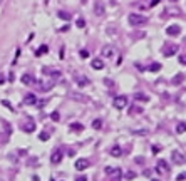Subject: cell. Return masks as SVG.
<instances>
[{
  "label": "cell",
  "mask_w": 186,
  "mask_h": 181,
  "mask_svg": "<svg viewBox=\"0 0 186 181\" xmlns=\"http://www.w3.org/2000/svg\"><path fill=\"white\" fill-rule=\"evenodd\" d=\"M148 69H149V72H158V71L161 69V64H159V62H153Z\"/></svg>",
  "instance_id": "22"
},
{
  "label": "cell",
  "mask_w": 186,
  "mask_h": 181,
  "mask_svg": "<svg viewBox=\"0 0 186 181\" xmlns=\"http://www.w3.org/2000/svg\"><path fill=\"white\" fill-rule=\"evenodd\" d=\"M80 57H82V59H87V57H89V52H87L86 49H82V50H80Z\"/></svg>",
  "instance_id": "30"
},
{
  "label": "cell",
  "mask_w": 186,
  "mask_h": 181,
  "mask_svg": "<svg viewBox=\"0 0 186 181\" xmlns=\"http://www.w3.org/2000/svg\"><path fill=\"white\" fill-rule=\"evenodd\" d=\"M24 102H25L27 106H35V102H37V97H35L34 94H27L25 97H24Z\"/></svg>",
  "instance_id": "15"
},
{
  "label": "cell",
  "mask_w": 186,
  "mask_h": 181,
  "mask_svg": "<svg viewBox=\"0 0 186 181\" xmlns=\"http://www.w3.org/2000/svg\"><path fill=\"white\" fill-rule=\"evenodd\" d=\"M159 3V0H151V3H149V7H154V5H158Z\"/></svg>",
  "instance_id": "37"
},
{
  "label": "cell",
  "mask_w": 186,
  "mask_h": 181,
  "mask_svg": "<svg viewBox=\"0 0 186 181\" xmlns=\"http://www.w3.org/2000/svg\"><path fill=\"white\" fill-rule=\"evenodd\" d=\"M22 82H24L25 86H30V84H34V77L30 74H24V75H22Z\"/></svg>",
  "instance_id": "19"
},
{
  "label": "cell",
  "mask_w": 186,
  "mask_h": 181,
  "mask_svg": "<svg viewBox=\"0 0 186 181\" xmlns=\"http://www.w3.org/2000/svg\"><path fill=\"white\" fill-rule=\"evenodd\" d=\"M176 133L178 134L186 133V121H180V122L176 124Z\"/></svg>",
  "instance_id": "17"
},
{
  "label": "cell",
  "mask_w": 186,
  "mask_h": 181,
  "mask_svg": "<svg viewBox=\"0 0 186 181\" xmlns=\"http://www.w3.org/2000/svg\"><path fill=\"white\" fill-rule=\"evenodd\" d=\"M76 25L79 27V29H84V27H86V20H84V19H77Z\"/></svg>",
  "instance_id": "27"
},
{
  "label": "cell",
  "mask_w": 186,
  "mask_h": 181,
  "mask_svg": "<svg viewBox=\"0 0 186 181\" xmlns=\"http://www.w3.org/2000/svg\"><path fill=\"white\" fill-rule=\"evenodd\" d=\"M134 176H136V174H134V173H133V171H129V173H127V174H126V178H127V180H133Z\"/></svg>",
  "instance_id": "36"
},
{
  "label": "cell",
  "mask_w": 186,
  "mask_h": 181,
  "mask_svg": "<svg viewBox=\"0 0 186 181\" xmlns=\"http://www.w3.org/2000/svg\"><path fill=\"white\" fill-rule=\"evenodd\" d=\"M42 74H44V75H50V77H54V79L60 77V71H55V69H52V67H44V69H42Z\"/></svg>",
  "instance_id": "6"
},
{
  "label": "cell",
  "mask_w": 186,
  "mask_h": 181,
  "mask_svg": "<svg viewBox=\"0 0 186 181\" xmlns=\"http://www.w3.org/2000/svg\"><path fill=\"white\" fill-rule=\"evenodd\" d=\"M5 82V79H3V75H0V84H3Z\"/></svg>",
  "instance_id": "40"
},
{
  "label": "cell",
  "mask_w": 186,
  "mask_h": 181,
  "mask_svg": "<svg viewBox=\"0 0 186 181\" xmlns=\"http://www.w3.org/2000/svg\"><path fill=\"white\" fill-rule=\"evenodd\" d=\"M102 55H104V57H113L114 55V47L113 45H104L102 47Z\"/></svg>",
  "instance_id": "16"
},
{
  "label": "cell",
  "mask_w": 186,
  "mask_h": 181,
  "mask_svg": "<svg viewBox=\"0 0 186 181\" xmlns=\"http://www.w3.org/2000/svg\"><path fill=\"white\" fill-rule=\"evenodd\" d=\"M183 80H185V74H176V75L173 77V80H171V82H173L174 86H180Z\"/></svg>",
  "instance_id": "18"
},
{
  "label": "cell",
  "mask_w": 186,
  "mask_h": 181,
  "mask_svg": "<svg viewBox=\"0 0 186 181\" xmlns=\"http://www.w3.org/2000/svg\"><path fill=\"white\" fill-rule=\"evenodd\" d=\"M47 50H49V47H47V45H40L39 49H37L35 55H37V57H39V55H44V54H47Z\"/></svg>",
  "instance_id": "24"
},
{
  "label": "cell",
  "mask_w": 186,
  "mask_h": 181,
  "mask_svg": "<svg viewBox=\"0 0 186 181\" xmlns=\"http://www.w3.org/2000/svg\"><path fill=\"white\" fill-rule=\"evenodd\" d=\"M109 154L114 156V158H119V156H122V147L121 146H113L111 149H109Z\"/></svg>",
  "instance_id": "13"
},
{
  "label": "cell",
  "mask_w": 186,
  "mask_h": 181,
  "mask_svg": "<svg viewBox=\"0 0 186 181\" xmlns=\"http://www.w3.org/2000/svg\"><path fill=\"white\" fill-rule=\"evenodd\" d=\"M76 181H87V178L82 174V176H76Z\"/></svg>",
  "instance_id": "35"
},
{
  "label": "cell",
  "mask_w": 186,
  "mask_h": 181,
  "mask_svg": "<svg viewBox=\"0 0 186 181\" xmlns=\"http://www.w3.org/2000/svg\"><path fill=\"white\" fill-rule=\"evenodd\" d=\"M131 113H138V114H139V113H143V107H134V109H131Z\"/></svg>",
  "instance_id": "33"
},
{
  "label": "cell",
  "mask_w": 186,
  "mask_h": 181,
  "mask_svg": "<svg viewBox=\"0 0 186 181\" xmlns=\"http://www.w3.org/2000/svg\"><path fill=\"white\" fill-rule=\"evenodd\" d=\"M69 129H71V131H82V129H84V126H82V124H79V122H72V124L69 126Z\"/></svg>",
  "instance_id": "23"
},
{
  "label": "cell",
  "mask_w": 186,
  "mask_h": 181,
  "mask_svg": "<svg viewBox=\"0 0 186 181\" xmlns=\"http://www.w3.org/2000/svg\"><path fill=\"white\" fill-rule=\"evenodd\" d=\"M89 164H91V163L87 159H77L76 161V169H77V171H84V169L89 168Z\"/></svg>",
  "instance_id": "11"
},
{
  "label": "cell",
  "mask_w": 186,
  "mask_h": 181,
  "mask_svg": "<svg viewBox=\"0 0 186 181\" xmlns=\"http://www.w3.org/2000/svg\"><path fill=\"white\" fill-rule=\"evenodd\" d=\"M113 106L116 107V109H124V107L127 106V97L126 96H116L113 101Z\"/></svg>",
  "instance_id": "2"
},
{
  "label": "cell",
  "mask_w": 186,
  "mask_h": 181,
  "mask_svg": "<svg viewBox=\"0 0 186 181\" xmlns=\"http://www.w3.org/2000/svg\"><path fill=\"white\" fill-rule=\"evenodd\" d=\"M127 20H129V24H131L133 27H143L149 22V19L144 17V15H141V13H129Z\"/></svg>",
  "instance_id": "1"
},
{
  "label": "cell",
  "mask_w": 186,
  "mask_h": 181,
  "mask_svg": "<svg viewBox=\"0 0 186 181\" xmlns=\"http://www.w3.org/2000/svg\"><path fill=\"white\" fill-rule=\"evenodd\" d=\"M2 104H3V106H5L7 109H10V111H13L12 104H10V102H8V101H7V99H3V101H2Z\"/></svg>",
  "instance_id": "29"
},
{
  "label": "cell",
  "mask_w": 186,
  "mask_h": 181,
  "mask_svg": "<svg viewBox=\"0 0 186 181\" xmlns=\"http://www.w3.org/2000/svg\"><path fill=\"white\" fill-rule=\"evenodd\" d=\"M55 80H57V79H54V77L42 80V82H40V89H42V91H50V89L55 86Z\"/></svg>",
  "instance_id": "4"
},
{
  "label": "cell",
  "mask_w": 186,
  "mask_h": 181,
  "mask_svg": "<svg viewBox=\"0 0 186 181\" xmlns=\"http://www.w3.org/2000/svg\"><path fill=\"white\" fill-rule=\"evenodd\" d=\"M180 50V47L176 45V44H166V45L163 47V54L166 55V57H171V55H174V54Z\"/></svg>",
  "instance_id": "3"
},
{
  "label": "cell",
  "mask_w": 186,
  "mask_h": 181,
  "mask_svg": "<svg viewBox=\"0 0 186 181\" xmlns=\"http://www.w3.org/2000/svg\"><path fill=\"white\" fill-rule=\"evenodd\" d=\"M113 169H114V168H111V166H107V168H106V173H107V174H111V173H113Z\"/></svg>",
  "instance_id": "38"
},
{
  "label": "cell",
  "mask_w": 186,
  "mask_h": 181,
  "mask_svg": "<svg viewBox=\"0 0 186 181\" xmlns=\"http://www.w3.org/2000/svg\"><path fill=\"white\" fill-rule=\"evenodd\" d=\"M153 181H158V180H153Z\"/></svg>",
  "instance_id": "43"
},
{
  "label": "cell",
  "mask_w": 186,
  "mask_h": 181,
  "mask_svg": "<svg viewBox=\"0 0 186 181\" xmlns=\"http://www.w3.org/2000/svg\"><path fill=\"white\" fill-rule=\"evenodd\" d=\"M57 15H59L62 20H71V13L64 12V10H60V12H57Z\"/></svg>",
  "instance_id": "25"
},
{
  "label": "cell",
  "mask_w": 186,
  "mask_h": 181,
  "mask_svg": "<svg viewBox=\"0 0 186 181\" xmlns=\"http://www.w3.org/2000/svg\"><path fill=\"white\" fill-rule=\"evenodd\" d=\"M180 64L186 66V55H180Z\"/></svg>",
  "instance_id": "34"
},
{
  "label": "cell",
  "mask_w": 186,
  "mask_h": 181,
  "mask_svg": "<svg viewBox=\"0 0 186 181\" xmlns=\"http://www.w3.org/2000/svg\"><path fill=\"white\" fill-rule=\"evenodd\" d=\"M49 138H50V134H47V133H40L39 134V139L40 141H47Z\"/></svg>",
  "instance_id": "28"
},
{
  "label": "cell",
  "mask_w": 186,
  "mask_h": 181,
  "mask_svg": "<svg viewBox=\"0 0 186 181\" xmlns=\"http://www.w3.org/2000/svg\"><path fill=\"white\" fill-rule=\"evenodd\" d=\"M91 67H92L94 71H101V69H104V62H102L101 59H92Z\"/></svg>",
  "instance_id": "14"
},
{
  "label": "cell",
  "mask_w": 186,
  "mask_h": 181,
  "mask_svg": "<svg viewBox=\"0 0 186 181\" xmlns=\"http://www.w3.org/2000/svg\"><path fill=\"white\" fill-rule=\"evenodd\" d=\"M168 169H169V166H168L166 161H164V159H159V161H158V164H156V173L163 174V173H166Z\"/></svg>",
  "instance_id": "7"
},
{
  "label": "cell",
  "mask_w": 186,
  "mask_h": 181,
  "mask_svg": "<svg viewBox=\"0 0 186 181\" xmlns=\"http://www.w3.org/2000/svg\"><path fill=\"white\" fill-rule=\"evenodd\" d=\"M24 131H25V133H32V131H35V121H34L32 117H29V121L24 124Z\"/></svg>",
  "instance_id": "12"
},
{
  "label": "cell",
  "mask_w": 186,
  "mask_h": 181,
  "mask_svg": "<svg viewBox=\"0 0 186 181\" xmlns=\"http://www.w3.org/2000/svg\"><path fill=\"white\" fill-rule=\"evenodd\" d=\"M92 127L94 129H101V127H102V121L101 119H94L92 121Z\"/></svg>",
  "instance_id": "26"
},
{
  "label": "cell",
  "mask_w": 186,
  "mask_h": 181,
  "mask_svg": "<svg viewBox=\"0 0 186 181\" xmlns=\"http://www.w3.org/2000/svg\"><path fill=\"white\" fill-rule=\"evenodd\" d=\"M134 99H136V101H141V102H148V101H149V96H146V94H143V92H136Z\"/></svg>",
  "instance_id": "20"
},
{
  "label": "cell",
  "mask_w": 186,
  "mask_h": 181,
  "mask_svg": "<svg viewBox=\"0 0 186 181\" xmlns=\"http://www.w3.org/2000/svg\"><path fill=\"white\" fill-rule=\"evenodd\" d=\"M50 119L52 121H59V113H52L50 114Z\"/></svg>",
  "instance_id": "31"
},
{
  "label": "cell",
  "mask_w": 186,
  "mask_h": 181,
  "mask_svg": "<svg viewBox=\"0 0 186 181\" xmlns=\"http://www.w3.org/2000/svg\"><path fill=\"white\" fill-rule=\"evenodd\" d=\"M62 154H64L62 147H57V149L52 153V156H50V161H52L54 164H59L60 161H62Z\"/></svg>",
  "instance_id": "5"
},
{
  "label": "cell",
  "mask_w": 186,
  "mask_h": 181,
  "mask_svg": "<svg viewBox=\"0 0 186 181\" xmlns=\"http://www.w3.org/2000/svg\"><path fill=\"white\" fill-rule=\"evenodd\" d=\"M166 34L168 35H171V37H176V35H180L181 34V27L180 25H169L166 29Z\"/></svg>",
  "instance_id": "10"
},
{
  "label": "cell",
  "mask_w": 186,
  "mask_h": 181,
  "mask_svg": "<svg viewBox=\"0 0 186 181\" xmlns=\"http://www.w3.org/2000/svg\"><path fill=\"white\" fill-rule=\"evenodd\" d=\"M77 84H79L80 87H86L87 84H89V80H87V77H84V75H77Z\"/></svg>",
  "instance_id": "21"
},
{
  "label": "cell",
  "mask_w": 186,
  "mask_h": 181,
  "mask_svg": "<svg viewBox=\"0 0 186 181\" xmlns=\"http://www.w3.org/2000/svg\"><path fill=\"white\" fill-rule=\"evenodd\" d=\"M106 86H114V82L113 80H109V79H106Z\"/></svg>",
  "instance_id": "39"
},
{
  "label": "cell",
  "mask_w": 186,
  "mask_h": 181,
  "mask_svg": "<svg viewBox=\"0 0 186 181\" xmlns=\"http://www.w3.org/2000/svg\"><path fill=\"white\" fill-rule=\"evenodd\" d=\"M2 2H3V0H0V3H2Z\"/></svg>",
  "instance_id": "42"
},
{
  "label": "cell",
  "mask_w": 186,
  "mask_h": 181,
  "mask_svg": "<svg viewBox=\"0 0 186 181\" xmlns=\"http://www.w3.org/2000/svg\"><path fill=\"white\" fill-rule=\"evenodd\" d=\"M113 181H119V178H114V180Z\"/></svg>",
  "instance_id": "41"
},
{
  "label": "cell",
  "mask_w": 186,
  "mask_h": 181,
  "mask_svg": "<svg viewBox=\"0 0 186 181\" xmlns=\"http://www.w3.org/2000/svg\"><path fill=\"white\" fill-rule=\"evenodd\" d=\"M171 158H173V161L176 164H183V163H185V156H183L181 151H173V153H171Z\"/></svg>",
  "instance_id": "9"
},
{
  "label": "cell",
  "mask_w": 186,
  "mask_h": 181,
  "mask_svg": "<svg viewBox=\"0 0 186 181\" xmlns=\"http://www.w3.org/2000/svg\"><path fill=\"white\" fill-rule=\"evenodd\" d=\"M104 12H106V7H104V3L97 0V2L94 3V13H96V15H99V17H102V15H104Z\"/></svg>",
  "instance_id": "8"
},
{
  "label": "cell",
  "mask_w": 186,
  "mask_h": 181,
  "mask_svg": "<svg viewBox=\"0 0 186 181\" xmlns=\"http://www.w3.org/2000/svg\"><path fill=\"white\" fill-rule=\"evenodd\" d=\"M178 181H183V180H186V173H181V174H178V178H176Z\"/></svg>",
  "instance_id": "32"
}]
</instances>
